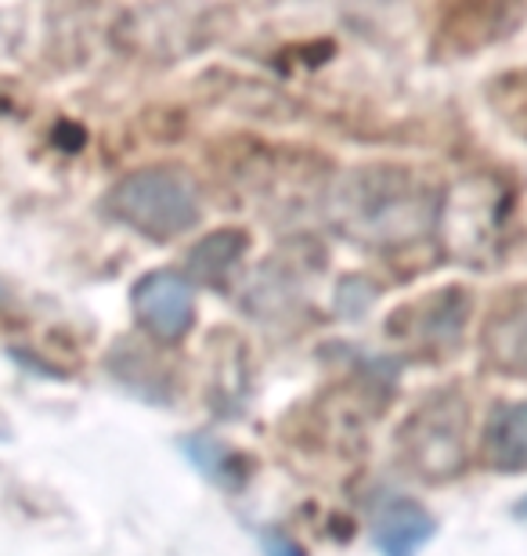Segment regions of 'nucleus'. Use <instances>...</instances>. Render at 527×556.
I'll return each instance as SVG.
<instances>
[{
  "mask_svg": "<svg viewBox=\"0 0 527 556\" xmlns=\"http://www.w3.org/2000/svg\"><path fill=\"white\" fill-rule=\"evenodd\" d=\"M506 217H510V192L499 177L474 174L463 177L448 199L437 210L441 220L444 250L452 253L459 264H495L502 253V239H506Z\"/></svg>",
  "mask_w": 527,
  "mask_h": 556,
  "instance_id": "7ed1b4c3",
  "label": "nucleus"
},
{
  "mask_svg": "<svg viewBox=\"0 0 527 556\" xmlns=\"http://www.w3.org/2000/svg\"><path fill=\"white\" fill-rule=\"evenodd\" d=\"M485 358L499 372L527 376V289H517L499 300L491 318L485 321Z\"/></svg>",
  "mask_w": 527,
  "mask_h": 556,
  "instance_id": "0eeeda50",
  "label": "nucleus"
},
{
  "mask_svg": "<svg viewBox=\"0 0 527 556\" xmlns=\"http://www.w3.org/2000/svg\"><path fill=\"white\" fill-rule=\"evenodd\" d=\"M466 318H469V296L459 286H448L416 300V304L394 311L387 332L419 351H448L463 337Z\"/></svg>",
  "mask_w": 527,
  "mask_h": 556,
  "instance_id": "39448f33",
  "label": "nucleus"
},
{
  "mask_svg": "<svg viewBox=\"0 0 527 556\" xmlns=\"http://www.w3.org/2000/svg\"><path fill=\"white\" fill-rule=\"evenodd\" d=\"M250 250V236L242 228H221V231H210L188 250V271H192L199 282H210V286H221L224 278L235 271V264L246 257Z\"/></svg>",
  "mask_w": 527,
  "mask_h": 556,
  "instance_id": "9d476101",
  "label": "nucleus"
},
{
  "mask_svg": "<svg viewBox=\"0 0 527 556\" xmlns=\"http://www.w3.org/2000/svg\"><path fill=\"white\" fill-rule=\"evenodd\" d=\"M181 452L188 455V463H192L206 481L221 484V488H231V492L246 484V463L228 448V444L210 438V433H192V438H185Z\"/></svg>",
  "mask_w": 527,
  "mask_h": 556,
  "instance_id": "9b49d317",
  "label": "nucleus"
},
{
  "mask_svg": "<svg viewBox=\"0 0 527 556\" xmlns=\"http://www.w3.org/2000/svg\"><path fill=\"white\" fill-rule=\"evenodd\" d=\"M430 188L398 166H365L347 174L329 199V214L343 236L365 247H405L437 220Z\"/></svg>",
  "mask_w": 527,
  "mask_h": 556,
  "instance_id": "f257e3e1",
  "label": "nucleus"
},
{
  "mask_svg": "<svg viewBox=\"0 0 527 556\" xmlns=\"http://www.w3.org/2000/svg\"><path fill=\"white\" fill-rule=\"evenodd\" d=\"M109 214L149 239H177L199 225V188L185 170L149 166L120 177L109 192Z\"/></svg>",
  "mask_w": 527,
  "mask_h": 556,
  "instance_id": "f03ea898",
  "label": "nucleus"
},
{
  "mask_svg": "<svg viewBox=\"0 0 527 556\" xmlns=\"http://www.w3.org/2000/svg\"><path fill=\"white\" fill-rule=\"evenodd\" d=\"M15 433H11V422H8V416L0 413V441H11Z\"/></svg>",
  "mask_w": 527,
  "mask_h": 556,
  "instance_id": "ddd939ff",
  "label": "nucleus"
},
{
  "mask_svg": "<svg viewBox=\"0 0 527 556\" xmlns=\"http://www.w3.org/2000/svg\"><path fill=\"white\" fill-rule=\"evenodd\" d=\"M134 311L160 340H181L196 321V293L181 275L149 271L134 286Z\"/></svg>",
  "mask_w": 527,
  "mask_h": 556,
  "instance_id": "423d86ee",
  "label": "nucleus"
},
{
  "mask_svg": "<svg viewBox=\"0 0 527 556\" xmlns=\"http://www.w3.org/2000/svg\"><path fill=\"white\" fill-rule=\"evenodd\" d=\"M261 542H264V553L267 556H304L286 535H278V531H264Z\"/></svg>",
  "mask_w": 527,
  "mask_h": 556,
  "instance_id": "f8f14e48",
  "label": "nucleus"
},
{
  "mask_svg": "<svg viewBox=\"0 0 527 556\" xmlns=\"http://www.w3.org/2000/svg\"><path fill=\"white\" fill-rule=\"evenodd\" d=\"M434 531V517L412 498H387L373 517V542L379 556H419Z\"/></svg>",
  "mask_w": 527,
  "mask_h": 556,
  "instance_id": "6e6552de",
  "label": "nucleus"
},
{
  "mask_svg": "<svg viewBox=\"0 0 527 556\" xmlns=\"http://www.w3.org/2000/svg\"><path fill=\"white\" fill-rule=\"evenodd\" d=\"M469 408L459 391H441L416 408L401 427L398 448L412 473L426 481H452L466 466Z\"/></svg>",
  "mask_w": 527,
  "mask_h": 556,
  "instance_id": "20e7f679",
  "label": "nucleus"
},
{
  "mask_svg": "<svg viewBox=\"0 0 527 556\" xmlns=\"http://www.w3.org/2000/svg\"><path fill=\"white\" fill-rule=\"evenodd\" d=\"M485 459L502 473L527 470V402L491 413L485 427Z\"/></svg>",
  "mask_w": 527,
  "mask_h": 556,
  "instance_id": "1a4fd4ad",
  "label": "nucleus"
},
{
  "mask_svg": "<svg viewBox=\"0 0 527 556\" xmlns=\"http://www.w3.org/2000/svg\"><path fill=\"white\" fill-rule=\"evenodd\" d=\"M513 514H517L520 520H527V495L520 498V503H517V506H513Z\"/></svg>",
  "mask_w": 527,
  "mask_h": 556,
  "instance_id": "4468645a",
  "label": "nucleus"
}]
</instances>
